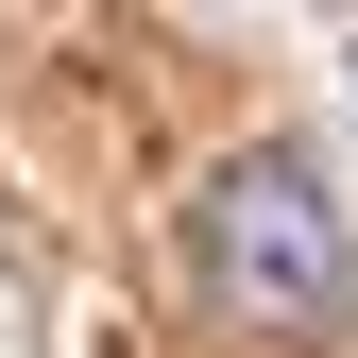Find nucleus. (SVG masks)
<instances>
[{
	"label": "nucleus",
	"instance_id": "obj_1",
	"mask_svg": "<svg viewBox=\"0 0 358 358\" xmlns=\"http://www.w3.org/2000/svg\"><path fill=\"white\" fill-rule=\"evenodd\" d=\"M188 256H205V307L239 341H341V307H358V256H341V205H324V171H307L290 137H256V154H222L205 171V205H188Z\"/></svg>",
	"mask_w": 358,
	"mask_h": 358
}]
</instances>
